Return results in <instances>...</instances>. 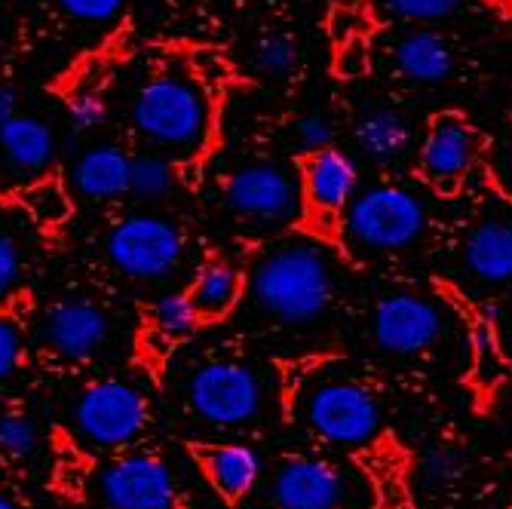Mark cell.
Here are the masks:
<instances>
[{
    "instance_id": "24",
    "label": "cell",
    "mask_w": 512,
    "mask_h": 509,
    "mask_svg": "<svg viewBox=\"0 0 512 509\" xmlns=\"http://www.w3.org/2000/svg\"><path fill=\"white\" fill-rule=\"evenodd\" d=\"M74 188L83 197L108 200L129 191V157L117 148H92L74 166Z\"/></svg>"
},
{
    "instance_id": "37",
    "label": "cell",
    "mask_w": 512,
    "mask_h": 509,
    "mask_svg": "<svg viewBox=\"0 0 512 509\" xmlns=\"http://www.w3.org/2000/svg\"><path fill=\"white\" fill-rule=\"evenodd\" d=\"M365 65H368V53H365V46H362L359 40L347 43L344 50H341V59H338V68H341V74H347V77H356V74H362V71H365Z\"/></svg>"
},
{
    "instance_id": "2",
    "label": "cell",
    "mask_w": 512,
    "mask_h": 509,
    "mask_svg": "<svg viewBox=\"0 0 512 509\" xmlns=\"http://www.w3.org/2000/svg\"><path fill=\"white\" fill-rule=\"evenodd\" d=\"M206 92L178 74H160L138 89L132 105V123L151 145L188 154L206 142L209 132Z\"/></svg>"
},
{
    "instance_id": "20",
    "label": "cell",
    "mask_w": 512,
    "mask_h": 509,
    "mask_svg": "<svg viewBox=\"0 0 512 509\" xmlns=\"http://www.w3.org/2000/svg\"><path fill=\"white\" fill-rule=\"evenodd\" d=\"M509 359L500 347L494 322L482 313H470V387L479 399L491 402L509 381Z\"/></svg>"
},
{
    "instance_id": "13",
    "label": "cell",
    "mask_w": 512,
    "mask_h": 509,
    "mask_svg": "<svg viewBox=\"0 0 512 509\" xmlns=\"http://www.w3.org/2000/svg\"><path fill=\"white\" fill-rule=\"evenodd\" d=\"M184 454L200 473V479L209 485V491L218 497L221 506L240 509L246 497L252 494L261 464L258 454L249 445L240 442H209V439H184Z\"/></svg>"
},
{
    "instance_id": "23",
    "label": "cell",
    "mask_w": 512,
    "mask_h": 509,
    "mask_svg": "<svg viewBox=\"0 0 512 509\" xmlns=\"http://www.w3.org/2000/svg\"><path fill=\"white\" fill-rule=\"evenodd\" d=\"M240 295H243V276L221 258L206 261L188 289V298L200 322H221L224 316H230V310L240 304Z\"/></svg>"
},
{
    "instance_id": "5",
    "label": "cell",
    "mask_w": 512,
    "mask_h": 509,
    "mask_svg": "<svg viewBox=\"0 0 512 509\" xmlns=\"http://www.w3.org/2000/svg\"><path fill=\"white\" fill-rule=\"evenodd\" d=\"M74 421L80 436L92 445L129 448L148 430L151 408L138 387L117 378H105V381H92L80 393Z\"/></svg>"
},
{
    "instance_id": "22",
    "label": "cell",
    "mask_w": 512,
    "mask_h": 509,
    "mask_svg": "<svg viewBox=\"0 0 512 509\" xmlns=\"http://www.w3.org/2000/svg\"><path fill=\"white\" fill-rule=\"evenodd\" d=\"M396 68L414 83H442L454 71V53L442 34L411 31L396 43Z\"/></svg>"
},
{
    "instance_id": "25",
    "label": "cell",
    "mask_w": 512,
    "mask_h": 509,
    "mask_svg": "<svg viewBox=\"0 0 512 509\" xmlns=\"http://www.w3.org/2000/svg\"><path fill=\"white\" fill-rule=\"evenodd\" d=\"M356 142L375 163H396L408 154L411 129L408 120L393 108L368 111L356 126Z\"/></svg>"
},
{
    "instance_id": "38",
    "label": "cell",
    "mask_w": 512,
    "mask_h": 509,
    "mask_svg": "<svg viewBox=\"0 0 512 509\" xmlns=\"http://www.w3.org/2000/svg\"><path fill=\"white\" fill-rule=\"evenodd\" d=\"M16 117V92L10 86H0V123Z\"/></svg>"
},
{
    "instance_id": "34",
    "label": "cell",
    "mask_w": 512,
    "mask_h": 509,
    "mask_svg": "<svg viewBox=\"0 0 512 509\" xmlns=\"http://www.w3.org/2000/svg\"><path fill=\"white\" fill-rule=\"evenodd\" d=\"M68 108H71V123H77V129H92L105 117V99L99 96L96 89L77 92Z\"/></svg>"
},
{
    "instance_id": "10",
    "label": "cell",
    "mask_w": 512,
    "mask_h": 509,
    "mask_svg": "<svg viewBox=\"0 0 512 509\" xmlns=\"http://www.w3.org/2000/svg\"><path fill=\"white\" fill-rule=\"evenodd\" d=\"M353 467L365 479L375 509H421L411 488L414 479V451L393 430H381L365 445L350 451Z\"/></svg>"
},
{
    "instance_id": "21",
    "label": "cell",
    "mask_w": 512,
    "mask_h": 509,
    "mask_svg": "<svg viewBox=\"0 0 512 509\" xmlns=\"http://www.w3.org/2000/svg\"><path fill=\"white\" fill-rule=\"evenodd\" d=\"M40 448V430L34 414L22 402L0 408V473L13 482H25Z\"/></svg>"
},
{
    "instance_id": "31",
    "label": "cell",
    "mask_w": 512,
    "mask_h": 509,
    "mask_svg": "<svg viewBox=\"0 0 512 509\" xmlns=\"http://www.w3.org/2000/svg\"><path fill=\"white\" fill-rule=\"evenodd\" d=\"M332 138H335V129H332V120L313 111V114H304L298 123H295V142L304 154H313V151H322V148H332Z\"/></svg>"
},
{
    "instance_id": "1",
    "label": "cell",
    "mask_w": 512,
    "mask_h": 509,
    "mask_svg": "<svg viewBox=\"0 0 512 509\" xmlns=\"http://www.w3.org/2000/svg\"><path fill=\"white\" fill-rule=\"evenodd\" d=\"M252 298L267 316L289 326L319 319L332 301L329 258L310 243L276 246L252 270Z\"/></svg>"
},
{
    "instance_id": "18",
    "label": "cell",
    "mask_w": 512,
    "mask_h": 509,
    "mask_svg": "<svg viewBox=\"0 0 512 509\" xmlns=\"http://www.w3.org/2000/svg\"><path fill=\"white\" fill-rule=\"evenodd\" d=\"M0 151L13 172L40 178L56 160V138L53 129L37 117H10L0 123Z\"/></svg>"
},
{
    "instance_id": "8",
    "label": "cell",
    "mask_w": 512,
    "mask_h": 509,
    "mask_svg": "<svg viewBox=\"0 0 512 509\" xmlns=\"http://www.w3.org/2000/svg\"><path fill=\"white\" fill-rule=\"evenodd\" d=\"M184 252L178 227L157 215H132L108 234V258L132 280H163Z\"/></svg>"
},
{
    "instance_id": "26",
    "label": "cell",
    "mask_w": 512,
    "mask_h": 509,
    "mask_svg": "<svg viewBox=\"0 0 512 509\" xmlns=\"http://www.w3.org/2000/svg\"><path fill=\"white\" fill-rule=\"evenodd\" d=\"M200 326L203 322H200L188 295H163L148 310V332L166 347L194 335Z\"/></svg>"
},
{
    "instance_id": "7",
    "label": "cell",
    "mask_w": 512,
    "mask_h": 509,
    "mask_svg": "<svg viewBox=\"0 0 512 509\" xmlns=\"http://www.w3.org/2000/svg\"><path fill=\"white\" fill-rule=\"evenodd\" d=\"M310 430L335 445H365L381 433V408L356 381H322L307 396Z\"/></svg>"
},
{
    "instance_id": "17",
    "label": "cell",
    "mask_w": 512,
    "mask_h": 509,
    "mask_svg": "<svg viewBox=\"0 0 512 509\" xmlns=\"http://www.w3.org/2000/svg\"><path fill=\"white\" fill-rule=\"evenodd\" d=\"M463 264L476 280L488 286H503L512 280V215L488 212L463 240Z\"/></svg>"
},
{
    "instance_id": "19",
    "label": "cell",
    "mask_w": 512,
    "mask_h": 509,
    "mask_svg": "<svg viewBox=\"0 0 512 509\" xmlns=\"http://www.w3.org/2000/svg\"><path fill=\"white\" fill-rule=\"evenodd\" d=\"M92 476H96V457L74 439V433L56 427L50 433V470H46V488L65 503H83Z\"/></svg>"
},
{
    "instance_id": "3",
    "label": "cell",
    "mask_w": 512,
    "mask_h": 509,
    "mask_svg": "<svg viewBox=\"0 0 512 509\" xmlns=\"http://www.w3.org/2000/svg\"><path fill=\"white\" fill-rule=\"evenodd\" d=\"M347 237L368 252H402L427 230V212L411 191L378 184L347 203Z\"/></svg>"
},
{
    "instance_id": "6",
    "label": "cell",
    "mask_w": 512,
    "mask_h": 509,
    "mask_svg": "<svg viewBox=\"0 0 512 509\" xmlns=\"http://www.w3.org/2000/svg\"><path fill=\"white\" fill-rule=\"evenodd\" d=\"M102 497L108 509H184L181 491L166 457L157 451H123L102 470Z\"/></svg>"
},
{
    "instance_id": "29",
    "label": "cell",
    "mask_w": 512,
    "mask_h": 509,
    "mask_svg": "<svg viewBox=\"0 0 512 509\" xmlns=\"http://www.w3.org/2000/svg\"><path fill=\"white\" fill-rule=\"evenodd\" d=\"M258 68L264 74H273V77H286L295 71L298 65V46L295 40H289L286 34H270L258 43Z\"/></svg>"
},
{
    "instance_id": "12",
    "label": "cell",
    "mask_w": 512,
    "mask_h": 509,
    "mask_svg": "<svg viewBox=\"0 0 512 509\" xmlns=\"http://www.w3.org/2000/svg\"><path fill=\"white\" fill-rule=\"evenodd\" d=\"M442 310L414 292H396L387 295L375 307V322H371V332L381 350L393 356H421L436 341L442 338Z\"/></svg>"
},
{
    "instance_id": "4",
    "label": "cell",
    "mask_w": 512,
    "mask_h": 509,
    "mask_svg": "<svg viewBox=\"0 0 512 509\" xmlns=\"http://www.w3.org/2000/svg\"><path fill=\"white\" fill-rule=\"evenodd\" d=\"M184 399L212 427H243L258 418L264 390L252 365L240 359H209L191 372Z\"/></svg>"
},
{
    "instance_id": "30",
    "label": "cell",
    "mask_w": 512,
    "mask_h": 509,
    "mask_svg": "<svg viewBox=\"0 0 512 509\" xmlns=\"http://www.w3.org/2000/svg\"><path fill=\"white\" fill-rule=\"evenodd\" d=\"M384 7L408 22H439L460 7V0H384Z\"/></svg>"
},
{
    "instance_id": "11",
    "label": "cell",
    "mask_w": 512,
    "mask_h": 509,
    "mask_svg": "<svg viewBox=\"0 0 512 509\" xmlns=\"http://www.w3.org/2000/svg\"><path fill=\"white\" fill-rule=\"evenodd\" d=\"M479 132L476 126L457 114L442 111L430 120V129L421 145V175L439 194H454L467 178L479 157Z\"/></svg>"
},
{
    "instance_id": "15",
    "label": "cell",
    "mask_w": 512,
    "mask_h": 509,
    "mask_svg": "<svg viewBox=\"0 0 512 509\" xmlns=\"http://www.w3.org/2000/svg\"><path fill=\"white\" fill-rule=\"evenodd\" d=\"M344 500L341 473L322 457H286L273 479L276 509H338Z\"/></svg>"
},
{
    "instance_id": "14",
    "label": "cell",
    "mask_w": 512,
    "mask_h": 509,
    "mask_svg": "<svg viewBox=\"0 0 512 509\" xmlns=\"http://www.w3.org/2000/svg\"><path fill=\"white\" fill-rule=\"evenodd\" d=\"M111 335L108 313L86 298H68L46 310L43 341L53 356L65 362H86L96 356Z\"/></svg>"
},
{
    "instance_id": "9",
    "label": "cell",
    "mask_w": 512,
    "mask_h": 509,
    "mask_svg": "<svg viewBox=\"0 0 512 509\" xmlns=\"http://www.w3.org/2000/svg\"><path fill=\"white\" fill-rule=\"evenodd\" d=\"M227 206L243 221L286 224L301 212V184L279 163H255L230 175L224 188Z\"/></svg>"
},
{
    "instance_id": "28",
    "label": "cell",
    "mask_w": 512,
    "mask_h": 509,
    "mask_svg": "<svg viewBox=\"0 0 512 509\" xmlns=\"http://www.w3.org/2000/svg\"><path fill=\"white\" fill-rule=\"evenodd\" d=\"M175 184V172L169 166V160L145 154V157H135L129 160V191L138 197H166Z\"/></svg>"
},
{
    "instance_id": "35",
    "label": "cell",
    "mask_w": 512,
    "mask_h": 509,
    "mask_svg": "<svg viewBox=\"0 0 512 509\" xmlns=\"http://www.w3.org/2000/svg\"><path fill=\"white\" fill-rule=\"evenodd\" d=\"M19 267H22L19 246L7 234H0V295L13 289V283L19 280Z\"/></svg>"
},
{
    "instance_id": "16",
    "label": "cell",
    "mask_w": 512,
    "mask_h": 509,
    "mask_svg": "<svg viewBox=\"0 0 512 509\" xmlns=\"http://www.w3.org/2000/svg\"><path fill=\"white\" fill-rule=\"evenodd\" d=\"M356 166L335 148H322L304 157L301 163V197L310 212L335 218L353 200Z\"/></svg>"
},
{
    "instance_id": "33",
    "label": "cell",
    "mask_w": 512,
    "mask_h": 509,
    "mask_svg": "<svg viewBox=\"0 0 512 509\" xmlns=\"http://www.w3.org/2000/svg\"><path fill=\"white\" fill-rule=\"evenodd\" d=\"M59 4L80 22H108L120 13L123 0H59Z\"/></svg>"
},
{
    "instance_id": "39",
    "label": "cell",
    "mask_w": 512,
    "mask_h": 509,
    "mask_svg": "<svg viewBox=\"0 0 512 509\" xmlns=\"http://www.w3.org/2000/svg\"><path fill=\"white\" fill-rule=\"evenodd\" d=\"M0 509H25V503L19 497L7 494V491H0Z\"/></svg>"
},
{
    "instance_id": "27",
    "label": "cell",
    "mask_w": 512,
    "mask_h": 509,
    "mask_svg": "<svg viewBox=\"0 0 512 509\" xmlns=\"http://www.w3.org/2000/svg\"><path fill=\"white\" fill-rule=\"evenodd\" d=\"M22 203L37 224H62L71 215V200L56 178H37L22 191Z\"/></svg>"
},
{
    "instance_id": "32",
    "label": "cell",
    "mask_w": 512,
    "mask_h": 509,
    "mask_svg": "<svg viewBox=\"0 0 512 509\" xmlns=\"http://www.w3.org/2000/svg\"><path fill=\"white\" fill-rule=\"evenodd\" d=\"M22 326L10 313H0V381H7L22 365Z\"/></svg>"
},
{
    "instance_id": "36",
    "label": "cell",
    "mask_w": 512,
    "mask_h": 509,
    "mask_svg": "<svg viewBox=\"0 0 512 509\" xmlns=\"http://www.w3.org/2000/svg\"><path fill=\"white\" fill-rule=\"evenodd\" d=\"M457 473H460V464H457V457L451 451H430L424 457V476L430 482H436V485L451 482Z\"/></svg>"
}]
</instances>
